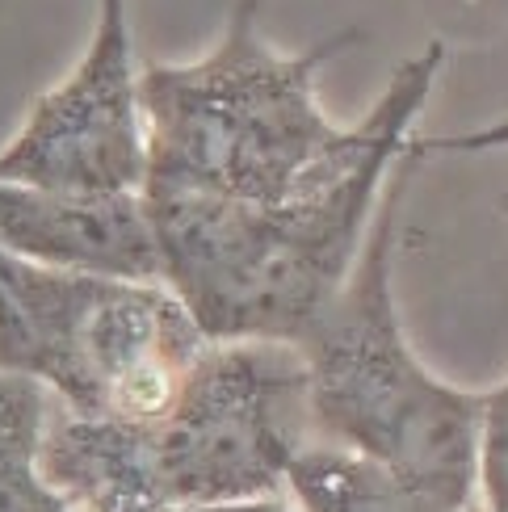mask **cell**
<instances>
[{
	"label": "cell",
	"instance_id": "7a4b0ae2",
	"mask_svg": "<svg viewBox=\"0 0 508 512\" xmlns=\"http://www.w3.org/2000/svg\"><path fill=\"white\" fill-rule=\"evenodd\" d=\"M496 147H508V118L462 135H416L391 168L349 282L294 345L311 378L315 441L366 454L462 508H479L483 395L441 382L408 345L395 311V231L420 168Z\"/></svg>",
	"mask_w": 508,
	"mask_h": 512
},
{
	"label": "cell",
	"instance_id": "5b68a950",
	"mask_svg": "<svg viewBox=\"0 0 508 512\" xmlns=\"http://www.w3.org/2000/svg\"><path fill=\"white\" fill-rule=\"evenodd\" d=\"M135 429L156 508L282 496L315 441L307 361L286 340H215L173 408Z\"/></svg>",
	"mask_w": 508,
	"mask_h": 512
},
{
	"label": "cell",
	"instance_id": "30bf717a",
	"mask_svg": "<svg viewBox=\"0 0 508 512\" xmlns=\"http://www.w3.org/2000/svg\"><path fill=\"white\" fill-rule=\"evenodd\" d=\"M508 215V198H504ZM483 512H508V378L483 391V454H479Z\"/></svg>",
	"mask_w": 508,
	"mask_h": 512
},
{
	"label": "cell",
	"instance_id": "3957f363",
	"mask_svg": "<svg viewBox=\"0 0 508 512\" xmlns=\"http://www.w3.org/2000/svg\"><path fill=\"white\" fill-rule=\"evenodd\" d=\"M399 156H378L345 185L290 206H231L143 189L164 286L210 340L299 345L349 282Z\"/></svg>",
	"mask_w": 508,
	"mask_h": 512
},
{
	"label": "cell",
	"instance_id": "9c48e42d",
	"mask_svg": "<svg viewBox=\"0 0 508 512\" xmlns=\"http://www.w3.org/2000/svg\"><path fill=\"white\" fill-rule=\"evenodd\" d=\"M55 395L30 374L0 370V512H72L42 475Z\"/></svg>",
	"mask_w": 508,
	"mask_h": 512
},
{
	"label": "cell",
	"instance_id": "277c9868",
	"mask_svg": "<svg viewBox=\"0 0 508 512\" xmlns=\"http://www.w3.org/2000/svg\"><path fill=\"white\" fill-rule=\"evenodd\" d=\"M210 345L168 286L63 273L0 248V370L38 378L80 416L160 420Z\"/></svg>",
	"mask_w": 508,
	"mask_h": 512
},
{
	"label": "cell",
	"instance_id": "6da1fadb",
	"mask_svg": "<svg viewBox=\"0 0 508 512\" xmlns=\"http://www.w3.org/2000/svg\"><path fill=\"white\" fill-rule=\"evenodd\" d=\"M257 9L261 0H236L219 47L194 63H143V189L231 206H290L345 185L357 168L399 156L416 139L412 122L446 63L441 42L399 63L362 122L336 126L315 76L353 51L362 30H336L299 55H282L265 42Z\"/></svg>",
	"mask_w": 508,
	"mask_h": 512
},
{
	"label": "cell",
	"instance_id": "8992f818",
	"mask_svg": "<svg viewBox=\"0 0 508 512\" xmlns=\"http://www.w3.org/2000/svg\"><path fill=\"white\" fill-rule=\"evenodd\" d=\"M139 76L126 0H97L89 47L0 152V181L93 198L143 194L147 122Z\"/></svg>",
	"mask_w": 508,
	"mask_h": 512
},
{
	"label": "cell",
	"instance_id": "52a82bcc",
	"mask_svg": "<svg viewBox=\"0 0 508 512\" xmlns=\"http://www.w3.org/2000/svg\"><path fill=\"white\" fill-rule=\"evenodd\" d=\"M0 248L63 273L164 286L143 194H51L0 181Z\"/></svg>",
	"mask_w": 508,
	"mask_h": 512
},
{
	"label": "cell",
	"instance_id": "8fae6325",
	"mask_svg": "<svg viewBox=\"0 0 508 512\" xmlns=\"http://www.w3.org/2000/svg\"><path fill=\"white\" fill-rule=\"evenodd\" d=\"M164 512H294V504L282 496H261V500H231V504H185Z\"/></svg>",
	"mask_w": 508,
	"mask_h": 512
},
{
	"label": "cell",
	"instance_id": "ba28073f",
	"mask_svg": "<svg viewBox=\"0 0 508 512\" xmlns=\"http://www.w3.org/2000/svg\"><path fill=\"white\" fill-rule=\"evenodd\" d=\"M286 487L299 512H479L433 496L391 466L332 441H311L290 462Z\"/></svg>",
	"mask_w": 508,
	"mask_h": 512
}]
</instances>
